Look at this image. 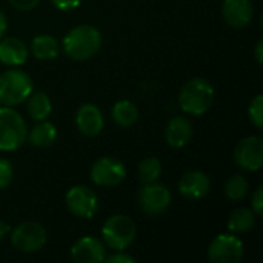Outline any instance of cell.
<instances>
[{
    "label": "cell",
    "instance_id": "6da1fadb",
    "mask_svg": "<svg viewBox=\"0 0 263 263\" xmlns=\"http://www.w3.org/2000/svg\"><path fill=\"white\" fill-rule=\"evenodd\" d=\"M63 51L72 60H88L96 55L102 46V34L92 25H79L69 29L63 37Z\"/></svg>",
    "mask_w": 263,
    "mask_h": 263
},
{
    "label": "cell",
    "instance_id": "7a4b0ae2",
    "mask_svg": "<svg viewBox=\"0 0 263 263\" xmlns=\"http://www.w3.org/2000/svg\"><path fill=\"white\" fill-rule=\"evenodd\" d=\"M214 103V86L202 77L190 79L179 92V106L190 116H203Z\"/></svg>",
    "mask_w": 263,
    "mask_h": 263
},
{
    "label": "cell",
    "instance_id": "3957f363",
    "mask_svg": "<svg viewBox=\"0 0 263 263\" xmlns=\"http://www.w3.org/2000/svg\"><path fill=\"white\" fill-rule=\"evenodd\" d=\"M34 89L32 79L22 69H6L0 74V103L2 106H17L25 103Z\"/></svg>",
    "mask_w": 263,
    "mask_h": 263
},
{
    "label": "cell",
    "instance_id": "277c9868",
    "mask_svg": "<svg viewBox=\"0 0 263 263\" xmlns=\"http://www.w3.org/2000/svg\"><path fill=\"white\" fill-rule=\"evenodd\" d=\"M137 236L136 223L125 214H114L106 219L102 228V237L106 248L112 251H125L133 245Z\"/></svg>",
    "mask_w": 263,
    "mask_h": 263
},
{
    "label": "cell",
    "instance_id": "5b68a950",
    "mask_svg": "<svg viewBox=\"0 0 263 263\" xmlns=\"http://www.w3.org/2000/svg\"><path fill=\"white\" fill-rule=\"evenodd\" d=\"M28 126L25 119L11 106H0V151H15L25 142Z\"/></svg>",
    "mask_w": 263,
    "mask_h": 263
},
{
    "label": "cell",
    "instance_id": "8992f818",
    "mask_svg": "<svg viewBox=\"0 0 263 263\" xmlns=\"http://www.w3.org/2000/svg\"><path fill=\"white\" fill-rule=\"evenodd\" d=\"M171 193L165 185L157 182L145 183L137 193V203L143 214L149 217L162 216L171 205Z\"/></svg>",
    "mask_w": 263,
    "mask_h": 263
},
{
    "label": "cell",
    "instance_id": "52a82bcc",
    "mask_svg": "<svg viewBox=\"0 0 263 263\" xmlns=\"http://www.w3.org/2000/svg\"><path fill=\"white\" fill-rule=\"evenodd\" d=\"M11 243L20 253H37L46 243V231L37 222H23L11 231Z\"/></svg>",
    "mask_w": 263,
    "mask_h": 263
},
{
    "label": "cell",
    "instance_id": "ba28073f",
    "mask_svg": "<svg viewBox=\"0 0 263 263\" xmlns=\"http://www.w3.org/2000/svg\"><path fill=\"white\" fill-rule=\"evenodd\" d=\"M243 254V242L233 234H219L208 247V260L213 263H239Z\"/></svg>",
    "mask_w": 263,
    "mask_h": 263
},
{
    "label": "cell",
    "instance_id": "9c48e42d",
    "mask_svg": "<svg viewBox=\"0 0 263 263\" xmlns=\"http://www.w3.org/2000/svg\"><path fill=\"white\" fill-rule=\"evenodd\" d=\"M66 208L76 217L91 219L99 210V197L89 186L76 185L66 193Z\"/></svg>",
    "mask_w": 263,
    "mask_h": 263
},
{
    "label": "cell",
    "instance_id": "30bf717a",
    "mask_svg": "<svg viewBox=\"0 0 263 263\" xmlns=\"http://www.w3.org/2000/svg\"><path fill=\"white\" fill-rule=\"evenodd\" d=\"M126 177L125 165L114 157H100L91 166V180L102 188H112Z\"/></svg>",
    "mask_w": 263,
    "mask_h": 263
},
{
    "label": "cell",
    "instance_id": "8fae6325",
    "mask_svg": "<svg viewBox=\"0 0 263 263\" xmlns=\"http://www.w3.org/2000/svg\"><path fill=\"white\" fill-rule=\"evenodd\" d=\"M234 162L245 171H259L263 166V139L248 136L234 148Z\"/></svg>",
    "mask_w": 263,
    "mask_h": 263
},
{
    "label": "cell",
    "instance_id": "7c38bea8",
    "mask_svg": "<svg viewBox=\"0 0 263 263\" xmlns=\"http://www.w3.org/2000/svg\"><path fill=\"white\" fill-rule=\"evenodd\" d=\"M105 243L92 236H85L71 247V257L76 263H100L105 260Z\"/></svg>",
    "mask_w": 263,
    "mask_h": 263
},
{
    "label": "cell",
    "instance_id": "4fadbf2b",
    "mask_svg": "<svg viewBox=\"0 0 263 263\" xmlns=\"http://www.w3.org/2000/svg\"><path fill=\"white\" fill-rule=\"evenodd\" d=\"M223 20L236 29L248 26L254 15V8L251 0H223L222 3Z\"/></svg>",
    "mask_w": 263,
    "mask_h": 263
},
{
    "label": "cell",
    "instance_id": "5bb4252c",
    "mask_svg": "<svg viewBox=\"0 0 263 263\" xmlns=\"http://www.w3.org/2000/svg\"><path fill=\"white\" fill-rule=\"evenodd\" d=\"M211 180L203 171H188L179 180V193L186 200H199L210 193Z\"/></svg>",
    "mask_w": 263,
    "mask_h": 263
},
{
    "label": "cell",
    "instance_id": "9a60e30c",
    "mask_svg": "<svg viewBox=\"0 0 263 263\" xmlns=\"http://www.w3.org/2000/svg\"><path fill=\"white\" fill-rule=\"evenodd\" d=\"M76 125L86 137H96L102 133L105 119L99 106L94 103H83L76 112Z\"/></svg>",
    "mask_w": 263,
    "mask_h": 263
},
{
    "label": "cell",
    "instance_id": "2e32d148",
    "mask_svg": "<svg viewBox=\"0 0 263 263\" xmlns=\"http://www.w3.org/2000/svg\"><path fill=\"white\" fill-rule=\"evenodd\" d=\"M193 137V125L188 117L185 116H174L165 129V139L166 143L171 148H183L190 143Z\"/></svg>",
    "mask_w": 263,
    "mask_h": 263
},
{
    "label": "cell",
    "instance_id": "e0dca14e",
    "mask_svg": "<svg viewBox=\"0 0 263 263\" xmlns=\"http://www.w3.org/2000/svg\"><path fill=\"white\" fill-rule=\"evenodd\" d=\"M28 46L22 39L2 37L0 39V62L6 66H20L28 59Z\"/></svg>",
    "mask_w": 263,
    "mask_h": 263
},
{
    "label": "cell",
    "instance_id": "ac0fdd59",
    "mask_svg": "<svg viewBox=\"0 0 263 263\" xmlns=\"http://www.w3.org/2000/svg\"><path fill=\"white\" fill-rule=\"evenodd\" d=\"M57 139V129L52 123L46 120H40L37 125L31 128V131L26 136V140L35 148H46L51 146Z\"/></svg>",
    "mask_w": 263,
    "mask_h": 263
},
{
    "label": "cell",
    "instance_id": "d6986e66",
    "mask_svg": "<svg viewBox=\"0 0 263 263\" xmlns=\"http://www.w3.org/2000/svg\"><path fill=\"white\" fill-rule=\"evenodd\" d=\"M59 42L48 34L35 35L31 42V54L39 60H52L59 55Z\"/></svg>",
    "mask_w": 263,
    "mask_h": 263
},
{
    "label": "cell",
    "instance_id": "ffe728a7",
    "mask_svg": "<svg viewBox=\"0 0 263 263\" xmlns=\"http://www.w3.org/2000/svg\"><path fill=\"white\" fill-rule=\"evenodd\" d=\"M111 116L116 125L120 128H129L139 120V108L131 100H119L114 103Z\"/></svg>",
    "mask_w": 263,
    "mask_h": 263
},
{
    "label": "cell",
    "instance_id": "44dd1931",
    "mask_svg": "<svg viewBox=\"0 0 263 263\" xmlns=\"http://www.w3.org/2000/svg\"><path fill=\"white\" fill-rule=\"evenodd\" d=\"M25 102H26V109L34 120H37V122L46 120L51 116L52 103H51V99L45 92H42V91L31 92Z\"/></svg>",
    "mask_w": 263,
    "mask_h": 263
},
{
    "label": "cell",
    "instance_id": "7402d4cb",
    "mask_svg": "<svg viewBox=\"0 0 263 263\" xmlns=\"http://www.w3.org/2000/svg\"><path fill=\"white\" fill-rule=\"evenodd\" d=\"M256 225V214L248 208H237L228 217V230L236 234L248 233Z\"/></svg>",
    "mask_w": 263,
    "mask_h": 263
},
{
    "label": "cell",
    "instance_id": "603a6c76",
    "mask_svg": "<svg viewBox=\"0 0 263 263\" xmlns=\"http://www.w3.org/2000/svg\"><path fill=\"white\" fill-rule=\"evenodd\" d=\"M250 193V182L243 174H234L231 176L225 183V194L233 202L243 200Z\"/></svg>",
    "mask_w": 263,
    "mask_h": 263
},
{
    "label": "cell",
    "instance_id": "cb8c5ba5",
    "mask_svg": "<svg viewBox=\"0 0 263 263\" xmlns=\"http://www.w3.org/2000/svg\"><path fill=\"white\" fill-rule=\"evenodd\" d=\"M139 179L140 182L145 183H153L157 182L162 176V163L157 157H148L139 163Z\"/></svg>",
    "mask_w": 263,
    "mask_h": 263
},
{
    "label": "cell",
    "instance_id": "d4e9b609",
    "mask_svg": "<svg viewBox=\"0 0 263 263\" xmlns=\"http://www.w3.org/2000/svg\"><path fill=\"white\" fill-rule=\"evenodd\" d=\"M248 116H250V120L251 123L254 125V128L257 129H262L263 128V96L262 94H257L250 106H248Z\"/></svg>",
    "mask_w": 263,
    "mask_h": 263
},
{
    "label": "cell",
    "instance_id": "484cf974",
    "mask_svg": "<svg viewBox=\"0 0 263 263\" xmlns=\"http://www.w3.org/2000/svg\"><path fill=\"white\" fill-rule=\"evenodd\" d=\"M14 179V166L8 159H0V191L6 190Z\"/></svg>",
    "mask_w": 263,
    "mask_h": 263
},
{
    "label": "cell",
    "instance_id": "4316f807",
    "mask_svg": "<svg viewBox=\"0 0 263 263\" xmlns=\"http://www.w3.org/2000/svg\"><path fill=\"white\" fill-rule=\"evenodd\" d=\"M251 208L256 216H263V188L259 186L251 199Z\"/></svg>",
    "mask_w": 263,
    "mask_h": 263
},
{
    "label": "cell",
    "instance_id": "83f0119b",
    "mask_svg": "<svg viewBox=\"0 0 263 263\" xmlns=\"http://www.w3.org/2000/svg\"><path fill=\"white\" fill-rule=\"evenodd\" d=\"M105 262L108 263H134L136 259L123 251H114L111 256H105Z\"/></svg>",
    "mask_w": 263,
    "mask_h": 263
},
{
    "label": "cell",
    "instance_id": "f1b7e54d",
    "mask_svg": "<svg viewBox=\"0 0 263 263\" xmlns=\"http://www.w3.org/2000/svg\"><path fill=\"white\" fill-rule=\"evenodd\" d=\"M9 3H11L15 9L26 12V11H32V9L40 3V0H9Z\"/></svg>",
    "mask_w": 263,
    "mask_h": 263
},
{
    "label": "cell",
    "instance_id": "f546056e",
    "mask_svg": "<svg viewBox=\"0 0 263 263\" xmlns=\"http://www.w3.org/2000/svg\"><path fill=\"white\" fill-rule=\"evenodd\" d=\"M82 0H51V3L59 9V11H72L76 8H79Z\"/></svg>",
    "mask_w": 263,
    "mask_h": 263
},
{
    "label": "cell",
    "instance_id": "4dcf8cb0",
    "mask_svg": "<svg viewBox=\"0 0 263 263\" xmlns=\"http://www.w3.org/2000/svg\"><path fill=\"white\" fill-rule=\"evenodd\" d=\"M256 60H257V63L260 65L263 62V40H259L257 42V45H256Z\"/></svg>",
    "mask_w": 263,
    "mask_h": 263
},
{
    "label": "cell",
    "instance_id": "1f68e13d",
    "mask_svg": "<svg viewBox=\"0 0 263 263\" xmlns=\"http://www.w3.org/2000/svg\"><path fill=\"white\" fill-rule=\"evenodd\" d=\"M6 29H8V20H6V17H5V14L0 11V39L5 35V32H6Z\"/></svg>",
    "mask_w": 263,
    "mask_h": 263
},
{
    "label": "cell",
    "instance_id": "d6a6232c",
    "mask_svg": "<svg viewBox=\"0 0 263 263\" xmlns=\"http://www.w3.org/2000/svg\"><path fill=\"white\" fill-rule=\"evenodd\" d=\"M11 231V228H9V225L6 223V222H3V220H0V240L8 234Z\"/></svg>",
    "mask_w": 263,
    "mask_h": 263
}]
</instances>
